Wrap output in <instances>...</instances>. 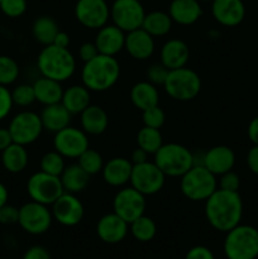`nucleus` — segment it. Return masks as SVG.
I'll return each instance as SVG.
<instances>
[{"instance_id": "f257e3e1", "label": "nucleus", "mask_w": 258, "mask_h": 259, "mask_svg": "<svg viewBox=\"0 0 258 259\" xmlns=\"http://www.w3.org/2000/svg\"><path fill=\"white\" fill-rule=\"evenodd\" d=\"M205 218L210 227L222 233L239 225L243 218V200L239 192L217 189L205 201Z\"/></svg>"}, {"instance_id": "f03ea898", "label": "nucleus", "mask_w": 258, "mask_h": 259, "mask_svg": "<svg viewBox=\"0 0 258 259\" xmlns=\"http://www.w3.org/2000/svg\"><path fill=\"white\" fill-rule=\"evenodd\" d=\"M120 77V65L113 56L99 53L95 58L85 62L81 70L82 83L94 93L108 91Z\"/></svg>"}, {"instance_id": "7ed1b4c3", "label": "nucleus", "mask_w": 258, "mask_h": 259, "mask_svg": "<svg viewBox=\"0 0 258 259\" xmlns=\"http://www.w3.org/2000/svg\"><path fill=\"white\" fill-rule=\"evenodd\" d=\"M37 67L40 76L63 82L75 73L76 58L68 48H61L55 45L45 46L37 57Z\"/></svg>"}, {"instance_id": "20e7f679", "label": "nucleus", "mask_w": 258, "mask_h": 259, "mask_svg": "<svg viewBox=\"0 0 258 259\" xmlns=\"http://www.w3.org/2000/svg\"><path fill=\"white\" fill-rule=\"evenodd\" d=\"M223 249L227 259L258 258V230L252 225L239 224L225 233Z\"/></svg>"}, {"instance_id": "39448f33", "label": "nucleus", "mask_w": 258, "mask_h": 259, "mask_svg": "<svg viewBox=\"0 0 258 259\" xmlns=\"http://www.w3.org/2000/svg\"><path fill=\"white\" fill-rule=\"evenodd\" d=\"M180 179L182 195L195 202L206 201L218 189L217 176L202 164H194Z\"/></svg>"}, {"instance_id": "423d86ee", "label": "nucleus", "mask_w": 258, "mask_h": 259, "mask_svg": "<svg viewBox=\"0 0 258 259\" xmlns=\"http://www.w3.org/2000/svg\"><path fill=\"white\" fill-rule=\"evenodd\" d=\"M153 156V162L166 177H181L195 164L194 153L179 143H163Z\"/></svg>"}, {"instance_id": "0eeeda50", "label": "nucleus", "mask_w": 258, "mask_h": 259, "mask_svg": "<svg viewBox=\"0 0 258 259\" xmlns=\"http://www.w3.org/2000/svg\"><path fill=\"white\" fill-rule=\"evenodd\" d=\"M201 78L199 73L189 67L169 70L163 89L167 95L176 101L194 100L201 91Z\"/></svg>"}, {"instance_id": "6e6552de", "label": "nucleus", "mask_w": 258, "mask_h": 259, "mask_svg": "<svg viewBox=\"0 0 258 259\" xmlns=\"http://www.w3.org/2000/svg\"><path fill=\"white\" fill-rule=\"evenodd\" d=\"M14 143L29 146L39 139L43 129L39 114L30 110H23L15 114L8 125Z\"/></svg>"}, {"instance_id": "1a4fd4ad", "label": "nucleus", "mask_w": 258, "mask_h": 259, "mask_svg": "<svg viewBox=\"0 0 258 259\" xmlns=\"http://www.w3.org/2000/svg\"><path fill=\"white\" fill-rule=\"evenodd\" d=\"M27 192L32 201L51 206L65 192V190L60 177L38 171L28 179Z\"/></svg>"}, {"instance_id": "9d476101", "label": "nucleus", "mask_w": 258, "mask_h": 259, "mask_svg": "<svg viewBox=\"0 0 258 259\" xmlns=\"http://www.w3.org/2000/svg\"><path fill=\"white\" fill-rule=\"evenodd\" d=\"M164 182H166V175L154 162L147 161L143 163L133 164L129 184L144 196L158 194L163 189Z\"/></svg>"}, {"instance_id": "9b49d317", "label": "nucleus", "mask_w": 258, "mask_h": 259, "mask_svg": "<svg viewBox=\"0 0 258 259\" xmlns=\"http://www.w3.org/2000/svg\"><path fill=\"white\" fill-rule=\"evenodd\" d=\"M52 211L47 205L35 201H28L19 207L18 224L25 233L32 235H40L48 232L52 225Z\"/></svg>"}, {"instance_id": "f8f14e48", "label": "nucleus", "mask_w": 258, "mask_h": 259, "mask_svg": "<svg viewBox=\"0 0 258 259\" xmlns=\"http://www.w3.org/2000/svg\"><path fill=\"white\" fill-rule=\"evenodd\" d=\"M146 10L139 0H114L110 5V19L113 24L125 33L142 28Z\"/></svg>"}, {"instance_id": "ddd939ff", "label": "nucleus", "mask_w": 258, "mask_h": 259, "mask_svg": "<svg viewBox=\"0 0 258 259\" xmlns=\"http://www.w3.org/2000/svg\"><path fill=\"white\" fill-rule=\"evenodd\" d=\"M146 206V196L132 186L121 187L113 199V211L128 224L144 215Z\"/></svg>"}, {"instance_id": "4468645a", "label": "nucleus", "mask_w": 258, "mask_h": 259, "mask_svg": "<svg viewBox=\"0 0 258 259\" xmlns=\"http://www.w3.org/2000/svg\"><path fill=\"white\" fill-rule=\"evenodd\" d=\"M76 20L88 29H100L110 19V7L106 0H77L75 5Z\"/></svg>"}, {"instance_id": "2eb2a0df", "label": "nucleus", "mask_w": 258, "mask_h": 259, "mask_svg": "<svg viewBox=\"0 0 258 259\" xmlns=\"http://www.w3.org/2000/svg\"><path fill=\"white\" fill-rule=\"evenodd\" d=\"M53 148L65 158H78L89 148V137L82 129L68 125L55 133Z\"/></svg>"}, {"instance_id": "dca6fc26", "label": "nucleus", "mask_w": 258, "mask_h": 259, "mask_svg": "<svg viewBox=\"0 0 258 259\" xmlns=\"http://www.w3.org/2000/svg\"><path fill=\"white\" fill-rule=\"evenodd\" d=\"M53 220L63 227H75L80 224L85 215L81 200L75 194L63 192L52 205H51Z\"/></svg>"}, {"instance_id": "f3484780", "label": "nucleus", "mask_w": 258, "mask_h": 259, "mask_svg": "<svg viewBox=\"0 0 258 259\" xmlns=\"http://www.w3.org/2000/svg\"><path fill=\"white\" fill-rule=\"evenodd\" d=\"M211 14L223 27H237L245 18V5L243 0H212Z\"/></svg>"}, {"instance_id": "a211bd4d", "label": "nucleus", "mask_w": 258, "mask_h": 259, "mask_svg": "<svg viewBox=\"0 0 258 259\" xmlns=\"http://www.w3.org/2000/svg\"><path fill=\"white\" fill-rule=\"evenodd\" d=\"M129 232V224L115 212L103 215L96 224V234L106 244H118L123 242Z\"/></svg>"}, {"instance_id": "6ab92c4d", "label": "nucleus", "mask_w": 258, "mask_h": 259, "mask_svg": "<svg viewBox=\"0 0 258 259\" xmlns=\"http://www.w3.org/2000/svg\"><path fill=\"white\" fill-rule=\"evenodd\" d=\"M125 34L126 33L116 27L115 24H105L100 29H98L94 42H95L100 55L115 57L118 53L124 50Z\"/></svg>"}, {"instance_id": "aec40b11", "label": "nucleus", "mask_w": 258, "mask_h": 259, "mask_svg": "<svg viewBox=\"0 0 258 259\" xmlns=\"http://www.w3.org/2000/svg\"><path fill=\"white\" fill-rule=\"evenodd\" d=\"M124 50L134 60L146 61L154 53L156 43L154 38L148 32H146L143 28H138L125 34Z\"/></svg>"}, {"instance_id": "412c9836", "label": "nucleus", "mask_w": 258, "mask_h": 259, "mask_svg": "<svg viewBox=\"0 0 258 259\" xmlns=\"http://www.w3.org/2000/svg\"><path fill=\"white\" fill-rule=\"evenodd\" d=\"M201 164L215 176L233 169L235 164V153L228 146H215L202 154Z\"/></svg>"}, {"instance_id": "4be33fe9", "label": "nucleus", "mask_w": 258, "mask_h": 259, "mask_svg": "<svg viewBox=\"0 0 258 259\" xmlns=\"http://www.w3.org/2000/svg\"><path fill=\"white\" fill-rule=\"evenodd\" d=\"M133 163L125 157H114L104 163L101 176L105 184L111 187H124L129 184L132 176Z\"/></svg>"}, {"instance_id": "5701e85b", "label": "nucleus", "mask_w": 258, "mask_h": 259, "mask_svg": "<svg viewBox=\"0 0 258 259\" xmlns=\"http://www.w3.org/2000/svg\"><path fill=\"white\" fill-rule=\"evenodd\" d=\"M190 58V48L185 40L180 38H172L163 43L159 52V60L162 65L168 70L185 67Z\"/></svg>"}, {"instance_id": "b1692460", "label": "nucleus", "mask_w": 258, "mask_h": 259, "mask_svg": "<svg viewBox=\"0 0 258 259\" xmlns=\"http://www.w3.org/2000/svg\"><path fill=\"white\" fill-rule=\"evenodd\" d=\"M167 13L172 22L187 27L195 24L201 18V3L199 0H172Z\"/></svg>"}, {"instance_id": "393cba45", "label": "nucleus", "mask_w": 258, "mask_h": 259, "mask_svg": "<svg viewBox=\"0 0 258 259\" xmlns=\"http://www.w3.org/2000/svg\"><path fill=\"white\" fill-rule=\"evenodd\" d=\"M39 116L45 131L51 132V133H57V132L62 131L66 126L70 125L72 114L62 104L57 103L45 106L43 110L40 111Z\"/></svg>"}, {"instance_id": "a878e982", "label": "nucleus", "mask_w": 258, "mask_h": 259, "mask_svg": "<svg viewBox=\"0 0 258 259\" xmlns=\"http://www.w3.org/2000/svg\"><path fill=\"white\" fill-rule=\"evenodd\" d=\"M81 129L88 136H100L108 129L109 118L106 111L99 105H89L80 114Z\"/></svg>"}, {"instance_id": "bb28decb", "label": "nucleus", "mask_w": 258, "mask_h": 259, "mask_svg": "<svg viewBox=\"0 0 258 259\" xmlns=\"http://www.w3.org/2000/svg\"><path fill=\"white\" fill-rule=\"evenodd\" d=\"M33 89H34L35 101L45 106L61 103V100H62V85H61V82L52 80V78L40 76L33 82Z\"/></svg>"}, {"instance_id": "cd10ccee", "label": "nucleus", "mask_w": 258, "mask_h": 259, "mask_svg": "<svg viewBox=\"0 0 258 259\" xmlns=\"http://www.w3.org/2000/svg\"><path fill=\"white\" fill-rule=\"evenodd\" d=\"M61 104L72 115L81 114L91 104V91L85 85H72L63 90Z\"/></svg>"}, {"instance_id": "c85d7f7f", "label": "nucleus", "mask_w": 258, "mask_h": 259, "mask_svg": "<svg viewBox=\"0 0 258 259\" xmlns=\"http://www.w3.org/2000/svg\"><path fill=\"white\" fill-rule=\"evenodd\" d=\"M129 96H131L132 104L141 111L158 105L159 103L158 89L147 80L139 81L136 85H133Z\"/></svg>"}, {"instance_id": "c756f323", "label": "nucleus", "mask_w": 258, "mask_h": 259, "mask_svg": "<svg viewBox=\"0 0 258 259\" xmlns=\"http://www.w3.org/2000/svg\"><path fill=\"white\" fill-rule=\"evenodd\" d=\"M29 162V154L25 146L13 142L2 152V164L9 174H20L24 171Z\"/></svg>"}, {"instance_id": "7c9ffc66", "label": "nucleus", "mask_w": 258, "mask_h": 259, "mask_svg": "<svg viewBox=\"0 0 258 259\" xmlns=\"http://www.w3.org/2000/svg\"><path fill=\"white\" fill-rule=\"evenodd\" d=\"M60 179L65 192L75 195L82 192L88 187L89 181H90V176L81 168L78 163L66 166Z\"/></svg>"}, {"instance_id": "2f4dec72", "label": "nucleus", "mask_w": 258, "mask_h": 259, "mask_svg": "<svg viewBox=\"0 0 258 259\" xmlns=\"http://www.w3.org/2000/svg\"><path fill=\"white\" fill-rule=\"evenodd\" d=\"M172 24L174 22L168 13L162 12V10H153V12L146 13L142 28L153 38H158L168 34L172 29Z\"/></svg>"}, {"instance_id": "473e14b6", "label": "nucleus", "mask_w": 258, "mask_h": 259, "mask_svg": "<svg viewBox=\"0 0 258 259\" xmlns=\"http://www.w3.org/2000/svg\"><path fill=\"white\" fill-rule=\"evenodd\" d=\"M60 32L57 22L52 17L48 15H42L38 17L32 24V35L42 46L52 45L55 37Z\"/></svg>"}, {"instance_id": "72a5a7b5", "label": "nucleus", "mask_w": 258, "mask_h": 259, "mask_svg": "<svg viewBox=\"0 0 258 259\" xmlns=\"http://www.w3.org/2000/svg\"><path fill=\"white\" fill-rule=\"evenodd\" d=\"M129 230L133 238L138 242H151L157 234V225L152 218L142 215L129 224Z\"/></svg>"}, {"instance_id": "f704fd0d", "label": "nucleus", "mask_w": 258, "mask_h": 259, "mask_svg": "<svg viewBox=\"0 0 258 259\" xmlns=\"http://www.w3.org/2000/svg\"><path fill=\"white\" fill-rule=\"evenodd\" d=\"M137 144L148 154H154L163 144V137L159 129L143 125V128L139 129L137 133Z\"/></svg>"}, {"instance_id": "c9c22d12", "label": "nucleus", "mask_w": 258, "mask_h": 259, "mask_svg": "<svg viewBox=\"0 0 258 259\" xmlns=\"http://www.w3.org/2000/svg\"><path fill=\"white\" fill-rule=\"evenodd\" d=\"M77 163L80 164L81 168L89 175V176H94V175L101 174L104 167V158L98 151L91 149L89 147L82 154L77 158Z\"/></svg>"}, {"instance_id": "e433bc0d", "label": "nucleus", "mask_w": 258, "mask_h": 259, "mask_svg": "<svg viewBox=\"0 0 258 259\" xmlns=\"http://www.w3.org/2000/svg\"><path fill=\"white\" fill-rule=\"evenodd\" d=\"M20 73L19 65L13 57L0 55V85L9 86L18 80Z\"/></svg>"}, {"instance_id": "4c0bfd02", "label": "nucleus", "mask_w": 258, "mask_h": 259, "mask_svg": "<svg viewBox=\"0 0 258 259\" xmlns=\"http://www.w3.org/2000/svg\"><path fill=\"white\" fill-rule=\"evenodd\" d=\"M40 171L46 172L48 175H53V176H61V174L65 169V157L62 154L58 153L57 151L47 152L42 156L39 162Z\"/></svg>"}, {"instance_id": "58836bf2", "label": "nucleus", "mask_w": 258, "mask_h": 259, "mask_svg": "<svg viewBox=\"0 0 258 259\" xmlns=\"http://www.w3.org/2000/svg\"><path fill=\"white\" fill-rule=\"evenodd\" d=\"M12 98L14 101V105L20 106V108H28L35 101L33 85H29V83L17 85L12 90Z\"/></svg>"}, {"instance_id": "ea45409f", "label": "nucleus", "mask_w": 258, "mask_h": 259, "mask_svg": "<svg viewBox=\"0 0 258 259\" xmlns=\"http://www.w3.org/2000/svg\"><path fill=\"white\" fill-rule=\"evenodd\" d=\"M142 120L146 126L154 129H161L166 121V113L159 105L152 106L142 111Z\"/></svg>"}, {"instance_id": "a19ab883", "label": "nucleus", "mask_w": 258, "mask_h": 259, "mask_svg": "<svg viewBox=\"0 0 258 259\" xmlns=\"http://www.w3.org/2000/svg\"><path fill=\"white\" fill-rule=\"evenodd\" d=\"M27 0H2L0 10L8 18H19L27 12Z\"/></svg>"}, {"instance_id": "79ce46f5", "label": "nucleus", "mask_w": 258, "mask_h": 259, "mask_svg": "<svg viewBox=\"0 0 258 259\" xmlns=\"http://www.w3.org/2000/svg\"><path fill=\"white\" fill-rule=\"evenodd\" d=\"M169 70L164 65H162L161 62L158 63H152L151 66H148V68L146 70V78L147 81H149L153 85L158 86L166 82V78L168 76Z\"/></svg>"}, {"instance_id": "37998d69", "label": "nucleus", "mask_w": 258, "mask_h": 259, "mask_svg": "<svg viewBox=\"0 0 258 259\" xmlns=\"http://www.w3.org/2000/svg\"><path fill=\"white\" fill-rule=\"evenodd\" d=\"M240 187V177L237 172L233 169L220 175V179L218 180V189L225 190V191L238 192Z\"/></svg>"}, {"instance_id": "c03bdc74", "label": "nucleus", "mask_w": 258, "mask_h": 259, "mask_svg": "<svg viewBox=\"0 0 258 259\" xmlns=\"http://www.w3.org/2000/svg\"><path fill=\"white\" fill-rule=\"evenodd\" d=\"M13 106H14V101L12 98V91L8 89V86L0 85V121L10 115Z\"/></svg>"}, {"instance_id": "a18cd8bd", "label": "nucleus", "mask_w": 258, "mask_h": 259, "mask_svg": "<svg viewBox=\"0 0 258 259\" xmlns=\"http://www.w3.org/2000/svg\"><path fill=\"white\" fill-rule=\"evenodd\" d=\"M18 219H19V207L9 204L0 207V224L2 225L18 224Z\"/></svg>"}, {"instance_id": "49530a36", "label": "nucleus", "mask_w": 258, "mask_h": 259, "mask_svg": "<svg viewBox=\"0 0 258 259\" xmlns=\"http://www.w3.org/2000/svg\"><path fill=\"white\" fill-rule=\"evenodd\" d=\"M185 259H215V255L207 247L195 245L187 250Z\"/></svg>"}, {"instance_id": "de8ad7c7", "label": "nucleus", "mask_w": 258, "mask_h": 259, "mask_svg": "<svg viewBox=\"0 0 258 259\" xmlns=\"http://www.w3.org/2000/svg\"><path fill=\"white\" fill-rule=\"evenodd\" d=\"M98 55L99 51L95 42H85L80 46V48H78V57H80V60L82 61L83 63L91 61Z\"/></svg>"}, {"instance_id": "09e8293b", "label": "nucleus", "mask_w": 258, "mask_h": 259, "mask_svg": "<svg viewBox=\"0 0 258 259\" xmlns=\"http://www.w3.org/2000/svg\"><path fill=\"white\" fill-rule=\"evenodd\" d=\"M22 259H51V254L42 245H33L25 250Z\"/></svg>"}, {"instance_id": "8fccbe9b", "label": "nucleus", "mask_w": 258, "mask_h": 259, "mask_svg": "<svg viewBox=\"0 0 258 259\" xmlns=\"http://www.w3.org/2000/svg\"><path fill=\"white\" fill-rule=\"evenodd\" d=\"M247 166L252 174L258 176V146H253L247 153Z\"/></svg>"}, {"instance_id": "3c124183", "label": "nucleus", "mask_w": 258, "mask_h": 259, "mask_svg": "<svg viewBox=\"0 0 258 259\" xmlns=\"http://www.w3.org/2000/svg\"><path fill=\"white\" fill-rule=\"evenodd\" d=\"M247 134L249 141L253 143V146H258V116L253 118L250 123L248 124Z\"/></svg>"}, {"instance_id": "603ef678", "label": "nucleus", "mask_w": 258, "mask_h": 259, "mask_svg": "<svg viewBox=\"0 0 258 259\" xmlns=\"http://www.w3.org/2000/svg\"><path fill=\"white\" fill-rule=\"evenodd\" d=\"M148 156H149V154L147 153V152L144 151V149H142V148H139V147H137V148L134 149L133 152H132L131 162L133 164L143 163V162L148 161Z\"/></svg>"}, {"instance_id": "864d4df0", "label": "nucleus", "mask_w": 258, "mask_h": 259, "mask_svg": "<svg viewBox=\"0 0 258 259\" xmlns=\"http://www.w3.org/2000/svg\"><path fill=\"white\" fill-rule=\"evenodd\" d=\"M12 143H13V138L9 129L0 128V152H3L5 148H8Z\"/></svg>"}, {"instance_id": "5fc2aeb1", "label": "nucleus", "mask_w": 258, "mask_h": 259, "mask_svg": "<svg viewBox=\"0 0 258 259\" xmlns=\"http://www.w3.org/2000/svg\"><path fill=\"white\" fill-rule=\"evenodd\" d=\"M52 45L61 48H68V46H70V35L66 32L60 30V32L57 33V35L55 37V40H53Z\"/></svg>"}, {"instance_id": "6e6d98bb", "label": "nucleus", "mask_w": 258, "mask_h": 259, "mask_svg": "<svg viewBox=\"0 0 258 259\" xmlns=\"http://www.w3.org/2000/svg\"><path fill=\"white\" fill-rule=\"evenodd\" d=\"M8 200H9V191H8L7 186L3 182H0V207L7 205Z\"/></svg>"}, {"instance_id": "4d7b16f0", "label": "nucleus", "mask_w": 258, "mask_h": 259, "mask_svg": "<svg viewBox=\"0 0 258 259\" xmlns=\"http://www.w3.org/2000/svg\"><path fill=\"white\" fill-rule=\"evenodd\" d=\"M200 3H211L212 0H199Z\"/></svg>"}, {"instance_id": "13d9d810", "label": "nucleus", "mask_w": 258, "mask_h": 259, "mask_svg": "<svg viewBox=\"0 0 258 259\" xmlns=\"http://www.w3.org/2000/svg\"><path fill=\"white\" fill-rule=\"evenodd\" d=\"M255 228H257V230H258V222H257V227H255Z\"/></svg>"}, {"instance_id": "bf43d9fd", "label": "nucleus", "mask_w": 258, "mask_h": 259, "mask_svg": "<svg viewBox=\"0 0 258 259\" xmlns=\"http://www.w3.org/2000/svg\"><path fill=\"white\" fill-rule=\"evenodd\" d=\"M0 2H2V0H0Z\"/></svg>"}]
</instances>
